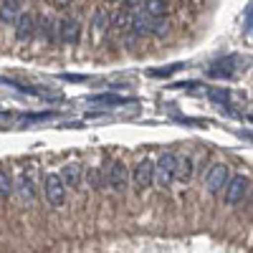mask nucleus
Instances as JSON below:
<instances>
[{
    "label": "nucleus",
    "mask_w": 253,
    "mask_h": 253,
    "mask_svg": "<svg viewBox=\"0 0 253 253\" xmlns=\"http://www.w3.org/2000/svg\"><path fill=\"white\" fill-rule=\"evenodd\" d=\"M175 162H177V157L172 152H162L160 160L155 162V177H152V182L160 190H167L172 185V180H175Z\"/></svg>",
    "instance_id": "f257e3e1"
},
{
    "label": "nucleus",
    "mask_w": 253,
    "mask_h": 253,
    "mask_svg": "<svg viewBox=\"0 0 253 253\" xmlns=\"http://www.w3.org/2000/svg\"><path fill=\"white\" fill-rule=\"evenodd\" d=\"M248 187H251V180L246 177V175H236V177H228V182L223 185V203L225 205H238L243 198H246V193H248Z\"/></svg>",
    "instance_id": "f03ea898"
},
{
    "label": "nucleus",
    "mask_w": 253,
    "mask_h": 253,
    "mask_svg": "<svg viewBox=\"0 0 253 253\" xmlns=\"http://www.w3.org/2000/svg\"><path fill=\"white\" fill-rule=\"evenodd\" d=\"M43 193H46L48 203L56 205V208H61L63 203H66V185H63L58 172H48L43 177Z\"/></svg>",
    "instance_id": "7ed1b4c3"
},
{
    "label": "nucleus",
    "mask_w": 253,
    "mask_h": 253,
    "mask_svg": "<svg viewBox=\"0 0 253 253\" xmlns=\"http://www.w3.org/2000/svg\"><path fill=\"white\" fill-rule=\"evenodd\" d=\"M126 182H129V172H126V165L124 162H112V167L107 170V177H104V185H107L112 193H124Z\"/></svg>",
    "instance_id": "20e7f679"
},
{
    "label": "nucleus",
    "mask_w": 253,
    "mask_h": 253,
    "mask_svg": "<svg viewBox=\"0 0 253 253\" xmlns=\"http://www.w3.org/2000/svg\"><path fill=\"white\" fill-rule=\"evenodd\" d=\"M152 177H155V162L147 157V160H142L134 167V187H137V193H144V190L152 185Z\"/></svg>",
    "instance_id": "39448f33"
},
{
    "label": "nucleus",
    "mask_w": 253,
    "mask_h": 253,
    "mask_svg": "<svg viewBox=\"0 0 253 253\" xmlns=\"http://www.w3.org/2000/svg\"><path fill=\"white\" fill-rule=\"evenodd\" d=\"M13 23H15V38L18 41H31L33 38V33H36V15L33 13H18L15 15V20H13Z\"/></svg>",
    "instance_id": "423d86ee"
},
{
    "label": "nucleus",
    "mask_w": 253,
    "mask_h": 253,
    "mask_svg": "<svg viewBox=\"0 0 253 253\" xmlns=\"http://www.w3.org/2000/svg\"><path fill=\"white\" fill-rule=\"evenodd\" d=\"M225 182H228V165H213V170H210L208 177H205L208 193H210V195H218Z\"/></svg>",
    "instance_id": "0eeeda50"
},
{
    "label": "nucleus",
    "mask_w": 253,
    "mask_h": 253,
    "mask_svg": "<svg viewBox=\"0 0 253 253\" xmlns=\"http://www.w3.org/2000/svg\"><path fill=\"white\" fill-rule=\"evenodd\" d=\"M155 20H157V18H152L144 8H142V10L137 8V13H134L132 20H129V28H132L137 36H152V31H155Z\"/></svg>",
    "instance_id": "6e6552de"
},
{
    "label": "nucleus",
    "mask_w": 253,
    "mask_h": 253,
    "mask_svg": "<svg viewBox=\"0 0 253 253\" xmlns=\"http://www.w3.org/2000/svg\"><path fill=\"white\" fill-rule=\"evenodd\" d=\"M58 36H61L63 43H69V46L79 43V38H81V23H79V20H74V18L58 20Z\"/></svg>",
    "instance_id": "1a4fd4ad"
},
{
    "label": "nucleus",
    "mask_w": 253,
    "mask_h": 253,
    "mask_svg": "<svg viewBox=\"0 0 253 253\" xmlns=\"http://www.w3.org/2000/svg\"><path fill=\"white\" fill-rule=\"evenodd\" d=\"M58 175H61V180H63V185H66V187H79L81 180H84V167L79 162H69V165L61 167Z\"/></svg>",
    "instance_id": "9d476101"
},
{
    "label": "nucleus",
    "mask_w": 253,
    "mask_h": 253,
    "mask_svg": "<svg viewBox=\"0 0 253 253\" xmlns=\"http://www.w3.org/2000/svg\"><path fill=\"white\" fill-rule=\"evenodd\" d=\"M175 180H180L182 185H187L193 180V160L190 157H180L175 162Z\"/></svg>",
    "instance_id": "9b49d317"
},
{
    "label": "nucleus",
    "mask_w": 253,
    "mask_h": 253,
    "mask_svg": "<svg viewBox=\"0 0 253 253\" xmlns=\"http://www.w3.org/2000/svg\"><path fill=\"white\" fill-rule=\"evenodd\" d=\"M18 13H20V0H3V3H0V20L13 23Z\"/></svg>",
    "instance_id": "f8f14e48"
},
{
    "label": "nucleus",
    "mask_w": 253,
    "mask_h": 253,
    "mask_svg": "<svg viewBox=\"0 0 253 253\" xmlns=\"http://www.w3.org/2000/svg\"><path fill=\"white\" fill-rule=\"evenodd\" d=\"M144 10L150 13L152 18H165L167 10H170V3H167V0H147Z\"/></svg>",
    "instance_id": "ddd939ff"
},
{
    "label": "nucleus",
    "mask_w": 253,
    "mask_h": 253,
    "mask_svg": "<svg viewBox=\"0 0 253 253\" xmlns=\"http://www.w3.org/2000/svg\"><path fill=\"white\" fill-rule=\"evenodd\" d=\"M18 187H20V195H23V200H26V203H33V200H36V190H33V182H31V177L20 175V182H18Z\"/></svg>",
    "instance_id": "4468645a"
},
{
    "label": "nucleus",
    "mask_w": 253,
    "mask_h": 253,
    "mask_svg": "<svg viewBox=\"0 0 253 253\" xmlns=\"http://www.w3.org/2000/svg\"><path fill=\"white\" fill-rule=\"evenodd\" d=\"M109 23H112V15H109L107 10H99V13L94 15V23H91V26H94L96 33H104V31L109 28Z\"/></svg>",
    "instance_id": "2eb2a0df"
},
{
    "label": "nucleus",
    "mask_w": 253,
    "mask_h": 253,
    "mask_svg": "<svg viewBox=\"0 0 253 253\" xmlns=\"http://www.w3.org/2000/svg\"><path fill=\"white\" fill-rule=\"evenodd\" d=\"M89 101H94V104H126L129 99H124V96H114V94H99V96H91Z\"/></svg>",
    "instance_id": "dca6fc26"
},
{
    "label": "nucleus",
    "mask_w": 253,
    "mask_h": 253,
    "mask_svg": "<svg viewBox=\"0 0 253 253\" xmlns=\"http://www.w3.org/2000/svg\"><path fill=\"white\" fill-rule=\"evenodd\" d=\"M10 193H13V180L8 172L0 170V198H8Z\"/></svg>",
    "instance_id": "f3484780"
},
{
    "label": "nucleus",
    "mask_w": 253,
    "mask_h": 253,
    "mask_svg": "<svg viewBox=\"0 0 253 253\" xmlns=\"http://www.w3.org/2000/svg\"><path fill=\"white\" fill-rule=\"evenodd\" d=\"M86 175H89V182H91L94 190H101V187H104V180H101V172H99V170H89Z\"/></svg>",
    "instance_id": "a211bd4d"
},
{
    "label": "nucleus",
    "mask_w": 253,
    "mask_h": 253,
    "mask_svg": "<svg viewBox=\"0 0 253 253\" xmlns=\"http://www.w3.org/2000/svg\"><path fill=\"white\" fill-rule=\"evenodd\" d=\"M69 3V0H56V5H66Z\"/></svg>",
    "instance_id": "6ab92c4d"
},
{
    "label": "nucleus",
    "mask_w": 253,
    "mask_h": 253,
    "mask_svg": "<svg viewBox=\"0 0 253 253\" xmlns=\"http://www.w3.org/2000/svg\"><path fill=\"white\" fill-rule=\"evenodd\" d=\"M107 3H119V0H107Z\"/></svg>",
    "instance_id": "aec40b11"
},
{
    "label": "nucleus",
    "mask_w": 253,
    "mask_h": 253,
    "mask_svg": "<svg viewBox=\"0 0 253 253\" xmlns=\"http://www.w3.org/2000/svg\"><path fill=\"white\" fill-rule=\"evenodd\" d=\"M142 3H147V0H142Z\"/></svg>",
    "instance_id": "412c9836"
}]
</instances>
